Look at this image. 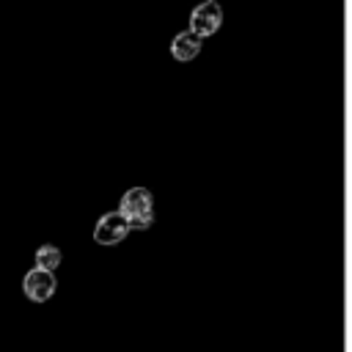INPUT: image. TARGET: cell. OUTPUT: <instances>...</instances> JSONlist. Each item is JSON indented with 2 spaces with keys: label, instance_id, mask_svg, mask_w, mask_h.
I'll use <instances>...</instances> for the list:
<instances>
[{
  "label": "cell",
  "instance_id": "cell-1",
  "mask_svg": "<svg viewBox=\"0 0 352 352\" xmlns=\"http://www.w3.org/2000/svg\"><path fill=\"white\" fill-rule=\"evenodd\" d=\"M118 212L126 217V223L135 231H143V228H148L154 223V198H151V192L146 187H129L121 195Z\"/></svg>",
  "mask_w": 352,
  "mask_h": 352
},
{
  "label": "cell",
  "instance_id": "cell-2",
  "mask_svg": "<svg viewBox=\"0 0 352 352\" xmlns=\"http://www.w3.org/2000/svg\"><path fill=\"white\" fill-rule=\"evenodd\" d=\"M220 25H223V6H220L217 0H204V3H198V6L192 8V14H190V28H187V30H192V33L204 41V38L214 36V33L220 30Z\"/></svg>",
  "mask_w": 352,
  "mask_h": 352
},
{
  "label": "cell",
  "instance_id": "cell-3",
  "mask_svg": "<svg viewBox=\"0 0 352 352\" xmlns=\"http://www.w3.org/2000/svg\"><path fill=\"white\" fill-rule=\"evenodd\" d=\"M132 231V226L126 223V217L116 209V212H107L96 220V228H94V239L99 245H118L121 239H126V234Z\"/></svg>",
  "mask_w": 352,
  "mask_h": 352
},
{
  "label": "cell",
  "instance_id": "cell-4",
  "mask_svg": "<svg viewBox=\"0 0 352 352\" xmlns=\"http://www.w3.org/2000/svg\"><path fill=\"white\" fill-rule=\"evenodd\" d=\"M55 275L52 272H47V270H38V267H33L28 275H25V280H22V289H25V297H30L33 302H47L52 294H55Z\"/></svg>",
  "mask_w": 352,
  "mask_h": 352
},
{
  "label": "cell",
  "instance_id": "cell-5",
  "mask_svg": "<svg viewBox=\"0 0 352 352\" xmlns=\"http://www.w3.org/2000/svg\"><path fill=\"white\" fill-rule=\"evenodd\" d=\"M201 47H204V41L192 30H182L170 41V58L179 60V63H190V60H195L201 55Z\"/></svg>",
  "mask_w": 352,
  "mask_h": 352
},
{
  "label": "cell",
  "instance_id": "cell-6",
  "mask_svg": "<svg viewBox=\"0 0 352 352\" xmlns=\"http://www.w3.org/2000/svg\"><path fill=\"white\" fill-rule=\"evenodd\" d=\"M60 264V250L55 245H41L36 250V267L38 270H47V272H55V267Z\"/></svg>",
  "mask_w": 352,
  "mask_h": 352
}]
</instances>
